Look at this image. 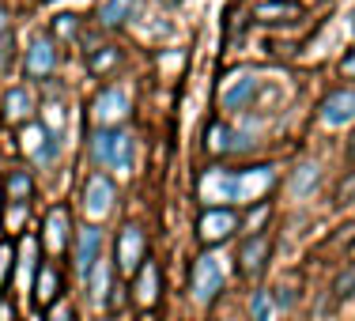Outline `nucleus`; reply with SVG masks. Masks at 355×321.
<instances>
[{
    "mask_svg": "<svg viewBox=\"0 0 355 321\" xmlns=\"http://www.w3.org/2000/svg\"><path fill=\"white\" fill-rule=\"evenodd\" d=\"M12 257H15L12 242H0V287L8 284V272H12Z\"/></svg>",
    "mask_w": 355,
    "mask_h": 321,
    "instance_id": "nucleus-26",
    "label": "nucleus"
},
{
    "mask_svg": "<svg viewBox=\"0 0 355 321\" xmlns=\"http://www.w3.org/2000/svg\"><path fill=\"white\" fill-rule=\"evenodd\" d=\"M352 155H355V144H352Z\"/></svg>",
    "mask_w": 355,
    "mask_h": 321,
    "instance_id": "nucleus-33",
    "label": "nucleus"
},
{
    "mask_svg": "<svg viewBox=\"0 0 355 321\" xmlns=\"http://www.w3.org/2000/svg\"><path fill=\"white\" fill-rule=\"evenodd\" d=\"M234 231H239V216H234L231 208H208V212L200 216V223H197L200 242H208V246H216V242H227Z\"/></svg>",
    "mask_w": 355,
    "mask_h": 321,
    "instance_id": "nucleus-5",
    "label": "nucleus"
},
{
    "mask_svg": "<svg viewBox=\"0 0 355 321\" xmlns=\"http://www.w3.org/2000/svg\"><path fill=\"white\" fill-rule=\"evenodd\" d=\"M4 27H8V15H4V12H0V31H4Z\"/></svg>",
    "mask_w": 355,
    "mask_h": 321,
    "instance_id": "nucleus-31",
    "label": "nucleus"
},
{
    "mask_svg": "<svg viewBox=\"0 0 355 321\" xmlns=\"http://www.w3.org/2000/svg\"><path fill=\"white\" fill-rule=\"evenodd\" d=\"M144 257H148V234H144L137 223H129L121 231V238H117V268H121L125 276H137Z\"/></svg>",
    "mask_w": 355,
    "mask_h": 321,
    "instance_id": "nucleus-4",
    "label": "nucleus"
},
{
    "mask_svg": "<svg viewBox=\"0 0 355 321\" xmlns=\"http://www.w3.org/2000/svg\"><path fill=\"white\" fill-rule=\"evenodd\" d=\"M208 137H212V140H205L208 144V151H227V148H231V144H227V129H223V125H208Z\"/></svg>",
    "mask_w": 355,
    "mask_h": 321,
    "instance_id": "nucleus-25",
    "label": "nucleus"
},
{
    "mask_svg": "<svg viewBox=\"0 0 355 321\" xmlns=\"http://www.w3.org/2000/svg\"><path fill=\"white\" fill-rule=\"evenodd\" d=\"M114 197H117L114 182H110L106 174H91L87 185H83V212L91 219H103L110 212V205H114Z\"/></svg>",
    "mask_w": 355,
    "mask_h": 321,
    "instance_id": "nucleus-7",
    "label": "nucleus"
},
{
    "mask_svg": "<svg viewBox=\"0 0 355 321\" xmlns=\"http://www.w3.org/2000/svg\"><path fill=\"white\" fill-rule=\"evenodd\" d=\"M31 110H35V103H31L27 87H12L4 95V117H8V121H27Z\"/></svg>",
    "mask_w": 355,
    "mask_h": 321,
    "instance_id": "nucleus-16",
    "label": "nucleus"
},
{
    "mask_svg": "<svg viewBox=\"0 0 355 321\" xmlns=\"http://www.w3.org/2000/svg\"><path fill=\"white\" fill-rule=\"evenodd\" d=\"M265 219H268V205H265V200H261V205L253 208V212H250L246 219H242L239 227H242V231H246V234H257V227L265 223Z\"/></svg>",
    "mask_w": 355,
    "mask_h": 321,
    "instance_id": "nucleus-24",
    "label": "nucleus"
},
{
    "mask_svg": "<svg viewBox=\"0 0 355 321\" xmlns=\"http://www.w3.org/2000/svg\"><path fill=\"white\" fill-rule=\"evenodd\" d=\"M268 185H272V166H246V171H223V166H216L200 182V197L212 200V205H219V200L253 205Z\"/></svg>",
    "mask_w": 355,
    "mask_h": 321,
    "instance_id": "nucleus-1",
    "label": "nucleus"
},
{
    "mask_svg": "<svg viewBox=\"0 0 355 321\" xmlns=\"http://www.w3.org/2000/svg\"><path fill=\"white\" fill-rule=\"evenodd\" d=\"M72 261H76V272L87 280V272L103 261V231L98 227H83L76 234V246H72Z\"/></svg>",
    "mask_w": 355,
    "mask_h": 321,
    "instance_id": "nucleus-6",
    "label": "nucleus"
},
{
    "mask_svg": "<svg viewBox=\"0 0 355 321\" xmlns=\"http://www.w3.org/2000/svg\"><path fill=\"white\" fill-rule=\"evenodd\" d=\"M336 295H340V299L355 295V268H348V272H344L340 280H336Z\"/></svg>",
    "mask_w": 355,
    "mask_h": 321,
    "instance_id": "nucleus-27",
    "label": "nucleus"
},
{
    "mask_svg": "<svg viewBox=\"0 0 355 321\" xmlns=\"http://www.w3.org/2000/svg\"><path fill=\"white\" fill-rule=\"evenodd\" d=\"M268 253H272V242H268V234H250V238L242 242V250H239L242 272L253 276V272H257V268L268 261Z\"/></svg>",
    "mask_w": 355,
    "mask_h": 321,
    "instance_id": "nucleus-13",
    "label": "nucleus"
},
{
    "mask_svg": "<svg viewBox=\"0 0 355 321\" xmlns=\"http://www.w3.org/2000/svg\"><path fill=\"white\" fill-rule=\"evenodd\" d=\"M35 253H38V242L35 238H23V250H19V268H23V280H31L35 276Z\"/></svg>",
    "mask_w": 355,
    "mask_h": 321,
    "instance_id": "nucleus-22",
    "label": "nucleus"
},
{
    "mask_svg": "<svg viewBox=\"0 0 355 321\" xmlns=\"http://www.w3.org/2000/svg\"><path fill=\"white\" fill-rule=\"evenodd\" d=\"M132 12V0H103V8H98V23L103 27H117V23H125Z\"/></svg>",
    "mask_w": 355,
    "mask_h": 321,
    "instance_id": "nucleus-17",
    "label": "nucleus"
},
{
    "mask_svg": "<svg viewBox=\"0 0 355 321\" xmlns=\"http://www.w3.org/2000/svg\"><path fill=\"white\" fill-rule=\"evenodd\" d=\"M0 216H4V193H0Z\"/></svg>",
    "mask_w": 355,
    "mask_h": 321,
    "instance_id": "nucleus-32",
    "label": "nucleus"
},
{
    "mask_svg": "<svg viewBox=\"0 0 355 321\" xmlns=\"http://www.w3.org/2000/svg\"><path fill=\"white\" fill-rule=\"evenodd\" d=\"M53 31L57 35H76V31H80V19H76V15H61V19H53Z\"/></svg>",
    "mask_w": 355,
    "mask_h": 321,
    "instance_id": "nucleus-28",
    "label": "nucleus"
},
{
    "mask_svg": "<svg viewBox=\"0 0 355 321\" xmlns=\"http://www.w3.org/2000/svg\"><path fill=\"white\" fill-rule=\"evenodd\" d=\"M91 155L110 171H132V137H125L117 129H98L91 137Z\"/></svg>",
    "mask_w": 355,
    "mask_h": 321,
    "instance_id": "nucleus-2",
    "label": "nucleus"
},
{
    "mask_svg": "<svg viewBox=\"0 0 355 321\" xmlns=\"http://www.w3.org/2000/svg\"><path fill=\"white\" fill-rule=\"evenodd\" d=\"M166 4H174V0H166Z\"/></svg>",
    "mask_w": 355,
    "mask_h": 321,
    "instance_id": "nucleus-34",
    "label": "nucleus"
},
{
    "mask_svg": "<svg viewBox=\"0 0 355 321\" xmlns=\"http://www.w3.org/2000/svg\"><path fill=\"white\" fill-rule=\"evenodd\" d=\"M87 291H91V299H95L98 306L106 302V291H110V265L106 261H98V265L87 272Z\"/></svg>",
    "mask_w": 355,
    "mask_h": 321,
    "instance_id": "nucleus-18",
    "label": "nucleus"
},
{
    "mask_svg": "<svg viewBox=\"0 0 355 321\" xmlns=\"http://www.w3.org/2000/svg\"><path fill=\"white\" fill-rule=\"evenodd\" d=\"M159 265L155 261H148V265H140V272H137V284H132V299H137V306L144 310H151L159 302Z\"/></svg>",
    "mask_w": 355,
    "mask_h": 321,
    "instance_id": "nucleus-12",
    "label": "nucleus"
},
{
    "mask_svg": "<svg viewBox=\"0 0 355 321\" xmlns=\"http://www.w3.org/2000/svg\"><path fill=\"white\" fill-rule=\"evenodd\" d=\"M318 182V166H302V174H295L291 178V193L295 197H302V193H310V185Z\"/></svg>",
    "mask_w": 355,
    "mask_h": 321,
    "instance_id": "nucleus-23",
    "label": "nucleus"
},
{
    "mask_svg": "<svg viewBox=\"0 0 355 321\" xmlns=\"http://www.w3.org/2000/svg\"><path fill=\"white\" fill-rule=\"evenodd\" d=\"M57 61H61L57 42L35 38V42H31V49H27V76H31V80H46V76L57 69Z\"/></svg>",
    "mask_w": 355,
    "mask_h": 321,
    "instance_id": "nucleus-8",
    "label": "nucleus"
},
{
    "mask_svg": "<svg viewBox=\"0 0 355 321\" xmlns=\"http://www.w3.org/2000/svg\"><path fill=\"white\" fill-rule=\"evenodd\" d=\"M114 64H117V49H114V46H103V53H95V57L87 61V72L103 76L106 69H114Z\"/></svg>",
    "mask_w": 355,
    "mask_h": 321,
    "instance_id": "nucleus-21",
    "label": "nucleus"
},
{
    "mask_svg": "<svg viewBox=\"0 0 355 321\" xmlns=\"http://www.w3.org/2000/svg\"><path fill=\"white\" fill-rule=\"evenodd\" d=\"M272 295H268V291H257V295H253V302H250V318L253 321H272Z\"/></svg>",
    "mask_w": 355,
    "mask_h": 321,
    "instance_id": "nucleus-20",
    "label": "nucleus"
},
{
    "mask_svg": "<svg viewBox=\"0 0 355 321\" xmlns=\"http://www.w3.org/2000/svg\"><path fill=\"white\" fill-rule=\"evenodd\" d=\"M189 287H193V299H197V302H212L216 295L223 291V265H219V257H212V253L197 257Z\"/></svg>",
    "mask_w": 355,
    "mask_h": 321,
    "instance_id": "nucleus-3",
    "label": "nucleus"
},
{
    "mask_svg": "<svg viewBox=\"0 0 355 321\" xmlns=\"http://www.w3.org/2000/svg\"><path fill=\"white\" fill-rule=\"evenodd\" d=\"M125 114H129V95H125V91L106 87L103 95L95 98V121L103 125V129H110V125H117Z\"/></svg>",
    "mask_w": 355,
    "mask_h": 321,
    "instance_id": "nucleus-9",
    "label": "nucleus"
},
{
    "mask_svg": "<svg viewBox=\"0 0 355 321\" xmlns=\"http://www.w3.org/2000/svg\"><path fill=\"white\" fill-rule=\"evenodd\" d=\"M340 72H344V76H355V53H348V57L340 61Z\"/></svg>",
    "mask_w": 355,
    "mask_h": 321,
    "instance_id": "nucleus-30",
    "label": "nucleus"
},
{
    "mask_svg": "<svg viewBox=\"0 0 355 321\" xmlns=\"http://www.w3.org/2000/svg\"><path fill=\"white\" fill-rule=\"evenodd\" d=\"M42 231H46V246L49 253H64L69 250V208L64 205H57V208H49L46 212V223H42Z\"/></svg>",
    "mask_w": 355,
    "mask_h": 321,
    "instance_id": "nucleus-10",
    "label": "nucleus"
},
{
    "mask_svg": "<svg viewBox=\"0 0 355 321\" xmlns=\"http://www.w3.org/2000/svg\"><path fill=\"white\" fill-rule=\"evenodd\" d=\"M61 272H57V265H42L38 268V280H35V302L38 306H53L57 299H61Z\"/></svg>",
    "mask_w": 355,
    "mask_h": 321,
    "instance_id": "nucleus-14",
    "label": "nucleus"
},
{
    "mask_svg": "<svg viewBox=\"0 0 355 321\" xmlns=\"http://www.w3.org/2000/svg\"><path fill=\"white\" fill-rule=\"evenodd\" d=\"M321 121L333 125V129L355 121V91H333V95L321 103Z\"/></svg>",
    "mask_w": 355,
    "mask_h": 321,
    "instance_id": "nucleus-11",
    "label": "nucleus"
},
{
    "mask_svg": "<svg viewBox=\"0 0 355 321\" xmlns=\"http://www.w3.org/2000/svg\"><path fill=\"white\" fill-rule=\"evenodd\" d=\"M253 91H257V80H253V76H231V83H227V91H223V110H246Z\"/></svg>",
    "mask_w": 355,
    "mask_h": 321,
    "instance_id": "nucleus-15",
    "label": "nucleus"
},
{
    "mask_svg": "<svg viewBox=\"0 0 355 321\" xmlns=\"http://www.w3.org/2000/svg\"><path fill=\"white\" fill-rule=\"evenodd\" d=\"M8 197H12V205H27V197H31V174L27 171H12V178H8Z\"/></svg>",
    "mask_w": 355,
    "mask_h": 321,
    "instance_id": "nucleus-19",
    "label": "nucleus"
},
{
    "mask_svg": "<svg viewBox=\"0 0 355 321\" xmlns=\"http://www.w3.org/2000/svg\"><path fill=\"white\" fill-rule=\"evenodd\" d=\"M49 321H76L69 306H53V314H49Z\"/></svg>",
    "mask_w": 355,
    "mask_h": 321,
    "instance_id": "nucleus-29",
    "label": "nucleus"
}]
</instances>
